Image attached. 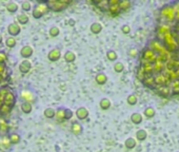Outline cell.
Returning <instances> with one entry per match:
<instances>
[{
  "label": "cell",
  "mask_w": 179,
  "mask_h": 152,
  "mask_svg": "<svg viewBox=\"0 0 179 152\" xmlns=\"http://www.w3.org/2000/svg\"><path fill=\"white\" fill-rule=\"evenodd\" d=\"M136 76L163 98L179 96V1L159 10L155 36L142 51Z\"/></svg>",
  "instance_id": "cell-1"
},
{
  "label": "cell",
  "mask_w": 179,
  "mask_h": 152,
  "mask_svg": "<svg viewBox=\"0 0 179 152\" xmlns=\"http://www.w3.org/2000/svg\"><path fill=\"white\" fill-rule=\"evenodd\" d=\"M47 5L50 10L54 12H60L65 10L70 4L69 0H52V1H47Z\"/></svg>",
  "instance_id": "cell-2"
},
{
  "label": "cell",
  "mask_w": 179,
  "mask_h": 152,
  "mask_svg": "<svg viewBox=\"0 0 179 152\" xmlns=\"http://www.w3.org/2000/svg\"><path fill=\"white\" fill-rule=\"evenodd\" d=\"M49 11H50V9L47 7V3L39 2L37 5H35L34 9H33V17L35 19H39V18H41L43 15L47 14Z\"/></svg>",
  "instance_id": "cell-3"
},
{
  "label": "cell",
  "mask_w": 179,
  "mask_h": 152,
  "mask_svg": "<svg viewBox=\"0 0 179 152\" xmlns=\"http://www.w3.org/2000/svg\"><path fill=\"white\" fill-rule=\"evenodd\" d=\"M15 101H16L15 94L13 93L12 90H9H9H7V92L5 93L4 97H3V105L13 108V106L15 105Z\"/></svg>",
  "instance_id": "cell-4"
},
{
  "label": "cell",
  "mask_w": 179,
  "mask_h": 152,
  "mask_svg": "<svg viewBox=\"0 0 179 152\" xmlns=\"http://www.w3.org/2000/svg\"><path fill=\"white\" fill-rule=\"evenodd\" d=\"M107 11L111 13L112 15H118L121 12L120 7H119V0H110L109 1V10Z\"/></svg>",
  "instance_id": "cell-5"
},
{
  "label": "cell",
  "mask_w": 179,
  "mask_h": 152,
  "mask_svg": "<svg viewBox=\"0 0 179 152\" xmlns=\"http://www.w3.org/2000/svg\"><path fill=\"white\" fill-rule=\"evenodd\" d=\"M20 96H21V98L23 99V101H26V103H30V104L35 103V100H36L35 93H33V92L28 91V90H22V91H21Z\"/></svg>",
  "instance_id": "cell-6"
},
{
  "label": "cell",
  "mask_w": 179,
  "mask_h": 152,
  "mask_svg": "<svg viewBox=\"0 0 179 152\" xmlns=\"http://www.w3.org/2000/svg\"><path fill=\"white\" fill-rule=\"evenodd\" d=\"M20 31H21L20 25H18V23H11L9 25V28H7V32L11 35V37L18 36L20 34Z\"/></svg>",
  "instance_id": "cell-7"
},
{
  "label": "cell",
  "mask_w": 179,
  "mask_h": 152,
  "mask_svg": "<svg viewBox=\"0 0 179 152\" xmlns=\"http://www.w3.org/2000/svg\"><path fill=\"white\" fill-rule=\"evenodd\" d=\"M31 69H32V65H31V62L28 59L22 60V61L20 62V65H19V71L23 74L28 73V72L31 71Z\"/></svg>",
  "instance_id": "cell-8"
},
{
  "label": "cell",
  "mask_w": 179,
  "mask_h": 152,
  "mask_svg": "<svg viewBox=\"0 0 179 152\" xmlns=\"http://www.w3.org/2000/svg\"><path fill=\"white\" fill-rule=\"evenodd\" d=\"M12 146V143L9 141V137L7 135H3L2 137H0V149L1 150H9Z\"/></svg>",
  "instance_id": "cell-9"
},
{
  "label": "cell",
  "mask_w": 179,
  "mask_h": 152,
  "mask_svg": "<svg viewBox=\"0 0 179 152\" xmlns=\"http://www.w3.org/2000/svg\"><path fill=\"white\" fill-rule=\"evenodd\" d=\"M47 57L51 61H57L59 58L61 57V51L59 49H53L50 51V53L47 54Z\"/></svg>",
  "instance_id": "cell-10"
},
{
  "label": "cell",
  "mask_w": 179,
  "mask_h": 152,
  "mask_svg": "<svg viewBox=\"0 0 179 152\" xmlns=\"http://www.w3.org/2000/svg\"><path fill=\"white\" fill-rule=\"evenodd\" d=\"M76 116L79 120H85L88 116V110L86 108H84V107H80V108L76 111Z\"/></svg>",
  "instance_id": "cell-11"
},
{
  "label": "cell",
  "mask_w": 179,
  "mask_h": 152,
  "mask_svg": "<svg viewBox=\"0 0 179 152\" xmlns=\"http://www.w3.org/2000/svg\"><path fill=\"white\" fill-rule=\"evenodd\" d=\"M20 55L23 58H26V59H28V58H30L33 55V49L30 46H22V49L20 50Z\"/></svg>",
  "instance_id": "cell-12"
},
{
  "label": "cell",
  "mask_w": 179,
  "mask_h": 152,
  "mask_svg": "<svg viewBox=\"0 0 179 152\" xmlns=\"http://www.w3.org/2000/svg\"><path fill=\"white\" fill-rule=\"evenodd\" d=\"M56 120L58 122H62L65 120V109L64 108H59L55 113Z\"/></svg>",
  "instance_id": "cell-13"
},
{
  "label": "cell",
  "mask_w": 179,
  "mask_h": 152,
  "mask_svg": "<svg viewBox=\"0 0 179 152\" xmlns=\"http://www.w3.org/2000/svg\"><path fill=\"white\" fill-rule=\"evenodd\" d=\"M95 80L98 85H104L107 81V77L104 73H98L95 77Z\"/></svg>",
  "instance_id": "cell-14"
},
{
  "label": "cell",
  "mask_w": 179,
  "mask_h": 152,
  "mask_svg": "<svg viewBox=\"0 0 179 152\" xmlns=\"http://www.w3.org/2000/svg\"><path fill=\"white\" fill-rule=\"evenodd\" d=\"M72 131L74 134H76V135H80V134L82 133V131H83V129H82L81 125L79 124V122H73L72 124Z\"/></svg>",
  "instance_id": "cell-15"
},
{
  "label": "cell",
  "mask_w": 179,
  "mask_h": 152,
  "mask_svg": "<svg viewBox=\"0 0 179 152\" xmlns=\"http://www.w3.org/2000/svg\"><path fill=\"white\" fill-rule=\"evenodd\" d=\"M96 4V7L98 9H100L101 11H107L109 10V1L107 0H102V1H95L94 2Z\"/></svg>",
  "instance_id": "cell-16"
},
{
  "label": "cell",
  "mask_w": 179,
  "mask_h": 152,
  "mask_svg": "<svg viewBox=\"0 0 179 152\" xmlns=\"http://www.w3.org/2000/svg\"><path fill=\"white\" fill-rule=\"evenodd\" d=\"M9 129V126L7 124V122L3 117L0 116V131L3 132V133H7Z\"/></svg>",
  "instance_id": "cell-17"
},
{
  "label": "cell",
  "mask_w": 179,
  "mask_h": 152,
  "mask_svg": "<svg viewBox=\"0 0 179 152\" xmlns=\"http://www.w3.org/2000/svg\"><path fill=\"white\" fill-rule=\"evenodd\" d=\"M101 31H102V25L100 24V23H98V22L92 23V25H91V32L93 33V34H99Z\"/></svg>",
  "instance_id": "cell-18"
},
{
  "label": "cell",
  "mask_w": 179,
  "mask_h": 152,
  "mask_svg": "<svg viewBox=\"0 0 179 152\" xmlns=\"http://www.w3.org/2000/svg\"><path fill=\"white\" fill-rule=\"evenodd\" d=\"M111 100H110L109 98H102L101 100H100V108L102 109V110H107V109H110V107H111Z\"/></svg>",
  "instance_id": "cell-19"
},
{
  "label": "cell",
  "mask_w": 179,
  "mask_h": 152,
  "mask_svg": "<svg viewBox=\"0 0 179 152\" xmlns=\"http://www.w3.org/2000/svg\"><path fill=\"white\" fill-rule=\"evenodd\" d=\"M64 59L66 62H74L75 59H76V55H75V53L72 52V51H68V52L64 54Z\"/></svg>",
  "instance_id": "cell-20"
},
{
  "label": "cell",
  "mask_w": 179,
  "mask_h": 152,
  "mask_svg": "<svg viewBox=\"0 0 179 152\" xmlns=\"http://www.w3.org/2000/svg\"><path fill=\"white\" fill-rule=\"evenodd\" d=\"M131 120L135 125H139L142 122V115L140 113H133L131 116Z\"/></svg>",
  "instance_id": "cell-21"
},
{
  "label": "cell",
  "mask_w": 179,
  "mask_h": 152,
  "mask_svg": "<svg viewBox=\"0 0 179 152\" xmlns=\"http://www.w3.org/2000/svg\"><path fill=\"white\" fill-rule=\"evenodd\" d=\"M21 110H22V112H24V113H31V112H32V110H33L32 104L23 101V103L21 104Z\"/></svg>",
  "instance_id": "cell-22"
},
{
  "label": "cell",
  "mask_w": 179,
  "mask_h": 152,
  "mask_svg": "<svg viewBox=\"0 0 179 152\" xmlns=\"http://www.w3.org/2000/svg\"><path fill=\"white\" fill-rule=\"evenodd\" d=\"M17 20H18V22L20 23V24H26V23L28 22V17L26 14H24V13H21V14L18 15V17H17Z\"/></svg>",
  "instance_id": "cell-23"
},
{
  "label": "cell",
  "mask_w": 179,
  "mask_h": 152,
  "mask_svg": "<svg viewBox=\"0 0 179 152\" xmlns=\"http://www.w3.org/2000/svg\"><path fill=\"white\" fill-rule=\"evenodd\" d=\"M124 145H126V147L128 148V149H133V148L136 147V141L134 138L129 137L128 139L124 142Z\"/></svg>",
  "instance_id": "cell-24"
},
{
  "label": "cell",
  "mask_w": 179,
  "mask_h": 152,
  "mask_svg": "<svg viewBox=\"0 0 179 152\" xmlns=\"http://www.w3.org/2000/svg\"><path fill=\"white\" fill-rule=\"evenodd\" d=\"M147 131L143 129H140L137 131V133H136V137H137L138 141H144L145 138H147Z\"/></svg>",
  "instance_id": "cell-25"
},
{
  "label": "cell",
  "mask_w": 179,
  "mask_h": 152,
  "mask_svg": "<svg viewBox=\"0 0 179 152\" xmlns=\"http://www.w3.org/2000/svg\"><path fill=\"white\" fill-rule=\"evenodd\" d=\"M119 7H120L121 11H128L131 7V2L128 0H123V1H119Z\"/></svg>",
  "instance_id": "cell-26"
},
{
  "label": "cell",
  "mask_w": 179,
  "mask_h": 152,
  "mask_svg": "<svg viewBox=\"0 0 179 152\" xmlns=\"http://www.w3.org/2000/svg\"><path fill=\"white\" fill-rule=\"evenodd\" d=\"M7 10L9 13H15V12L18 11V4L15 2H9L7 4Z\"/></svg>",
  "instance_id": "cell-27"
},
{
  "label": "cell",
  "mask_w": 179,
  "mask_h": 152,
  "mask_svg": "<svg viewBox=\"0 0 179 152\" xmlns=\"http://www.w3.org/2000/svg\"><path fill=\"white\" fill-rule=\"evenodd\" d=\"M55 113L56 111L53 108H47L44 110V116L47 118H53L55 117Z\"/></svg>",
  "instance_id": "cell-28"
},
{
  "label": "cell",
  "mask_w": 179,
  "mask_h": 152,
  "mask_svg": "<svg viewBox=\"0 0 179 152\" xmlns=\"http://www.w3.org/2000/svg\"><path fill=\"white\" fill-rule=\"evenodd\" d=\"M9 137L11 143H12V145H16V144H19V142H20V136H19L17 133L11 134Z\"/></svg>",
  "instance_id": "cell-29"
},
{
  "label": "cell",
  "mask_w": 179,
  "mask_h": 152,
  "mask_svg": "<svg viewBox=\"0 0 179 152\" xmlns=\"http://www.w3.org/2000/svg\"><path fill=\"white\" fill-rule=\"evenodd\" d=\"M16 39H15L14 37H9L7 40H5V44H7V48H9V49H12V48H14L15 46H16Z\"/></svg>",
  "instance_id": "cell-30"
},
{
  "label": "cell",
  "mask_w": 179,
  "mask_h": 152,
  "mask_svg": "<svg viewBox=\"0 0 179 152\" xmlns=\"http://www.w3.org/2000/svg\"><path fill=\"white\" fill-rule=\"evenodd\" d=\"M126 101H128L129 105H131V106H134V105L137 104V96H136L135 94L129 95L128 99H126Z\"/></svg>",
  "instance_id": "cell-31"
},
{
  "label": "cell",
  "mask_w": 179,
  "mask_h": 152,
  "mask_svg": "<svg viewBox=\"0 0 179 152\" xmlns=\"http://www.w3.org/2000/svg\"><path fill=\"white\" fill-rule=\"evenodd\" d=\"M144 115L149 118H152L154 115H155V110H154L152 107H149V108H147L144 110Z\"/></svg>",
  "instance_id": "cell-32"
},
{
  "label": "cell",
  "mask_w": 179,
  "mask_h": 152,
  "mask_svg": "<svg viewBox=\"0 0 179 152\" xmlns=\"http://www.w3.org/2000/svg\"><path fill=\"white\" fill-rule=\"evenodd\" d=\"M107 57L109 60H111V61H115V60L117 59V54L115 51H107Z\"/></svg>",
  "instance_id": "cell-33"
},
{
  "label": "cell",
  "mask_w": 179,
  "mask_h": 152,
  "mask_svg": "<svg viewBox=\"0 0 179 152\" xmlns=\"http://www.w3.org/2000/svg\"><path fill=\"white\" fill-rule=\"evenodd\" d=\"M59 34H60V30H59V28H57V27H52V28L50 29V35H51L52 37H57Z\"/></svg>",
  "instance_id": "cell-34"
},
{
  "label": "cell",
  "mask_w": 179,
  "mask_h": 152,
  "mask_svg": "<svg viewBox=\"0 0 179 152\" xmlns=\"http://www.w3.org/2000/svg\"><path fill=\"white\" fill-rule=\"evenodd\" d=\"M11 110H12V108H11V107L3 105V106L1 107V109H0V114L4 116V115H7V114H9V113L11 112Z\"/></svg>",
  "instance_id": "cell-35"
},
{
  "label": "cell",
  "mask_w": 179,
  "mask_h": 152,
  "mask_svg": "<svg viewBox=\"0 0 179 152\" xmlns=\"http://www.w3.org/2000/svg\"><path fill=\"white\" fill-rule=\"evenodd\" d=\"M21 9H22V11H24V12L31 11V9H32V5H31L30 1H23V2L21 3Z\"/></svg>",
  "instance_id": "cell-36"
},
{
  "label": "cell",
  "mask_w": 179,
  "mask_h": 152,
  "mask_svg": "<svg viewBox=\"0 0 179 152\" xmlns=\"http://www.w3.org/2000/svg\"><path fill=\"white\" fill-rule=\"evenodd\" d=\"M123 69H124V67H123V65H122L121 62H116V63H115L114 70L117 72V73H120V72H122V71H123Z\"/></svg>",
  "instance_id": "cell-37"
},
{
  "label": "cell",
  "mask_w": 179,
  "mask_h": 152,
  "mask_svg": "<svg viewBox=\"0 0 179 152\" xmlns=\"http://www.w3.org/2000/svg\"><path fill=\"white\" fill-rule=\"evenodd\" d=\"M73 117V111L70 109H65V120H71Z\"/></svg>",
  "instance_id": "cell-38"
},
{
  "label": "cell",
  "mask_w": 179,
  "mask_h": 152,
  "mask_svg": "<svg viewBox=\"0 0 179 152\" xmlns=\"http://www.w3.org/2000/svg\"><path fill=\"white\" fill-rule=\"evenodd\" d=\"M7 59V56L4 52H0V63H4V61Z\"/></svg>",
  "instance_id": "cell-39"
},
{
  "label": "cell",
  "mask_w": 179,
  "mask_h": 152,
  "mask_svg": "<svg viewBox=\"0 0 179 152\" xmlns=\"http://www.w3.org/2000/svg\"><path fill=\"white\" fill-rule=\"evenodd\" d=\"M7 66L4 65V63H0V76H2L3 77V73H4L5 71H7ZM4 79V78H3Z\"/></svg>",
  "instance_id": "cell-40"
},
{
  "label": "cell",
  "mask_w": 179,
  "mask_h": 152,
  "mask_svg": "<svg viewBox=\"0 0 179 152\" xmlns=\"http://www.w3.org/2000/svg\"><path fill=\"white\" fill-rule=\"evenodd\" d=\"M121 31H122L124 34H129V33H130V31H131V29H130V27H129V25H123V27H122V29H121Z\"/></svg>",
  "instance_id": "cell-41"
},
{
  "label": "cell",
  "mask_w": 179,
  "mask_h": 152,
  "mask_svg": "<svg viewBox=\"0 0 179 152\" xmlns=\"http://www.w3.org/2000/svg\"><path fill=\"white\" fill-rule=\"evenodd\" d=\"M130 55L131 56H136V55H137V50H135V49H132V50L130 51Z\"/></svg>",
  "instance_id": "cell-42"
},
{
  "label": "cell",
  "mask_w": 179,
  "mask_h": 152,
  "mask_svg": "<svg viewBox=\"0 0 179 152\" xmlns=\"http://www.w3.org/2000/svg\"><path fill=\"white\" fill-rule=\"evenodd\" d=\"M1 42H2V36L0 35V44H1Z\"/></svg>",
  "instance_id": "cell-43"
}]
</instances>
